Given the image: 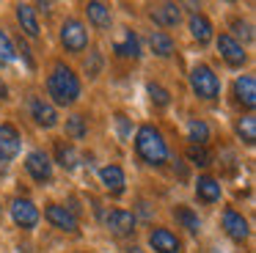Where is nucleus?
<instances>
[{"label":"nucleus","mask_w":256,"mask_h":253,"mask_svg":"<svg viewBox=\"0 0 256 253\" xmlns=\"http://www.w3.org/2000/svg\"><path fill=\"white\" fill-rule=\"evenodd\" d=\"M80 91H83L80 77L64 60H56L50 74H47V94L52 96V102L61 104V108H69V104H74L80 99Z\"/></svg>","instance_id":"obj_1"},{"label":"nucleus","mask_w":256,"mask_h":253,"mask_svg":"<svg viewBox=\"0 0 256 253\" xmlns=\"http://www.w3.org/2000/svg\"><path fill=\"white\" fill-rule=\"evenodd\" d=\"M135 152L152 168H162L168 162V143L162 138V132L152 124H140L135 132Z\"/></svg>","instance_id":"obj_2"},{"label":"nucleus","mask_w":256,"mask_h":253,"mask_svg":"<svg viewBox=\"0 0 256 253\" xmlns=\"http://www.w3.org/2000/svg\"><path fill=\"white\" fill-rule=\"evenodd\" d=\"M190 88L204 102H212V99L220 96V80H218V74L206 64H196L190 69Z\"/></svg>","instance_id":"obj_3"},{"label":"nucleus","mask_w":256,"mask_h":253,"mask_svg":"<svg viewBox=\"0 0 256 253\" xmlns=\"http://www.w3.org/2000/svg\"><path fill=\"white\" fill-rule=\"evenodd\" d=\"M61 44L66 52L80 55L88 50V28L78 20V16H69L61 22Z\"/></svg>","instance_id":"obj_4"},{"label":"nucleus","mask_w":256,"mask_h":253,"mask_svg":"<svg viewBox=\"0 0 256 253\" xmlns=\"http://www.w3.org/2000/svg\"><path fill=\"white\" fill-rule=\"evenodd\" d=\"M25 170H28L30 179L39 182V184H50L52 182V162L44 152H39V148L28 152V157H25Z\"/></svg>","instance_id":"obj_5"},{"label":"nucleus","mask_w":256,"mask_h":253,"mask_svg":"<svg viewBox=\"0 0 256 253\" xmlns=\"http://www.w3.org/2000/svg\"><path fill=\"white\" fill-rule=\"evenodd\" d=\"M218 52L223 55V60H226L232 69H240V66H245V60H248L245 47L232 36V33H220V36H218Z\"/></svg>","instance_id":"obj_6"},{"label":"nucleus","mask_w":256,"mask_h":253,"mask_svg":"<svg viewBox=\"0 0 256 253\" xmlns=\"http://www.w3.org/2000/svg\"><path fill=\"white\" fill-rule=\"evenodd\" d=\"M28 110H30V118H34L39 126H44V130H52V126L58 124L56 104H50L44 96H39V94H34V96L28 99Z\"/></svg>","instance_id":"obj_7"},{"label":"nucleus","mask_w":256,"mask_h":253,"mask_svg":"<svg viewBox=\"0 0 256 253\" xmlns=\"http://www.w3.org/2000/svg\"><path fill=\"white\" fill-rule=\"evenodd\" d=\"M149 248L154 253H182V240H179L171 228L154 226V228L149 231Z\"/></svg>","instance_id":"obj_8"},{"label":"nucleus","mask_w":256,"mask_h":253,"mask_svg":"<svg viewBox=\"0 0 256 253\" xmlns=\"http://www.w3.org/2000/svg\"><path fill=\"white\" fill-rule=\"evenodd\" d=\"M44 218H47V223H50L52 228L66 231V234H78V218H74L66 206H61V204H47Z\"/></svg>","instance_id":"obj_9"},{"label":"nucleus","mask_w":256,"mask_h":253,"mask_svg":"<svg viewBox=\"0 0 256 253\" xmlns=\"http://www.w3.org/2000/svg\"><path fill=\"white\" fill-rule=\"evenodd\" d=\"M135 223H138V218H135L132 212H127V209H113L105 218V226L113 236H132Z\"/></svg>","instance_id":"obj_10"},{"label":"nucleus","mask_w":256,"mask_h":253,"mask_svg":"<svg viewBox=\"0 0 256 253\" xmlns=\"http://www.w3.org/2000/svg\"><path fill=\"white\" fill-rule=\"evenodd\" d=\"M12 218L14 223L20 226V228H36L39 226V209L34 206V201H28V198H14L12 204Z\"/></svg>","instance_id":"obj_11"},{"label":"nucleus","mask_w":256,"mask_h":253,"mask_svg":"<svg viewBox=\"0 0 256 253\" xmlns=\"http://www.w3.org/2000/svg\"><path fill=\"white\" fill-rule=\"evenodd\" d=\"M220 223H223V231H226L228 236H232L234 242H242V240H248V234H250V228H248V220L242 218V214L237 212V209H223V218H220Z\"/></svg>","instance_id":"obj_12"},{"label":"nucleus","mask_w":256,"mask_h":253,"mask_svg":"<svg viewBox=\"0 0 256 253\" xmlns=\"http://www.w3.org/2000/svg\"><path fill=\"white\" fill-rule=\"evenodd\" d=\"M22 148V135L14 124H0V160H14Z\"/></svg>","instance_id":"obj_13"},{"label":"nucleus","mask_w":256,"mask_h":253,"mask_svg":"<svg viewBox=\"0 0 256 253\" xmlns=\"http://www.w3.org/2000/svg\"><path fill=\"white\" fill-rule=\"evenodd\" d=\"M149 20L160 28H176L182 20V6L176 3H157L149 8Z\"/></svg>","instance_id":"obj_14"},{"label":"nucleus","mask_w":256,"mask_h":253,"mask_svg":"<svg viewBox=\"0 0 256 253\" xmlns=\"http://www.w3.org/2000/svg\"><path fill=\"white\" fill-rule=\"evenodd\" d=\"M234 96H237V104H242L245 110H254L256 108V80L250 74H242L234 80Z\"/></svg>","instance_id":"obj_15"},{"label":"nucleus","mask_w":256,"mask_h":253,"mask_svg":"<svg viewBox=\"0 0 256 253\" xmlns=\"http://www.w3.org/2000/svg\"><path fill=\"white\" fill-rule=\"evenodd\" d=\"M100 182L105 184V190L110 192V196H122L124 184H127V176H124L122 165L110 162V165H105V168L100 170Z\"/></svg>","instance_id":"obj_16"},{"label":"nucleus","mask_w":256,"mask_h":253,"mask_svg":"<svg viewBox=\"0 0 256 253\" xmlns=\"http://www.w3.org/2000/svg\"><path fill=\"white\" fill-rule=\"evenodd\" d=\"M223 196V187L220 182L215 179V176H198L196 179V198H198L201 204H218Z\"/></svg>","instance_id":"obj_17"},{"label":"nucleus","mask_w":256,"mask_h":253,"mask_svg":"<svg viewBox=\"0 0 256 253\" xmlns=\"http://www.w3.org/2000/svg\"><path fill=\"white\" fill-rule=\"evenodd\" d=\"M17 22H20V28H22L25 36H30V38H39V36H42L39 16H36V8H34V6L20 3V6H17Z\"/></svg>","instance_id":"obj_18"},{"label":"nucleus","mask_w":256,"mask_h":253,"mask_svg":"<svg viewBox=\"0 0 256 253\" xmlns=\"http://www.w3.org/2000/svg\"><path fill=\"white\" fill-rule=\"evenodd\" d=\"M113 52L118 55V58H140V38L135 36V30H124L122 38H118L116 44H113Z\"/></svg>","instance_id":"obj_19"},{"label":"nucleus","mask_w":256,"mask_h":253,"mask_svg":"<svg viewBox=\"0 0 256 253\" xmlns=\"http://www.w3.org/2000/svg\"><path fill=\"white\" fill-rule=\"evenodd\" d=\"M188 28H190V36L198 44H206L212 38V22H210V16L201 14V11H193V14H190Z\"/></svg>","instance_id":"obj_20"},{"label":"nucleus","mask_w":256,"mask_h":253,"mask_svg":"<svg viewBox=\"0 0 256 253\" xmlns=\"http://www.w3.org/2000/svg\"><path fill=\"white\" fill-rule=\"evenodd\" d=\"M86 14H88V22H91V25H96L100 30L110 28V22H113L110 6H108V3H100V0H94V3L86 6Z\"/></svg>","instance_id":"obj_21"},{"label":"nucleus","mask_w":256,"mask_h":253,"mask_svg":"<svg viewBox=\"0 0 256 253\" xmlns=\"http://www.w3.org/2000/svg\"><path fill=\"white\" fill-rule=\"evenodd\" d=\"M52 152H56V162L61 165V168H66V170H74V168H78L80 157H78V148H74L72 143H66V140H56Z\"/></svg>","instance_id":"obj_22"},{"label":"nucleus","mask_w":256,"mask_h":253,"mask_svg":"<svg viewBox=\"0 0 256 253\" xmlns=\"http://www.w3.org/2000/svg\"><path fill=\"white\" fill-rule=\"evenodd\" d=\"M174 220L179 223V228H184L188 234L198 236V231H201V218H198V214H196L190 206H176V209H174Z\"/></svg>","instance_id":"obj_23"},{"label":"nucleus","mask_w":256,"mask_h":253,"mask_svg":"<svg viewBox=\"0 0 256 253\" xmlns=\"http://www.w3.org/2000/svg\"><path fill=\"white\" fill-rule=\"evenodd\" d=\"M149 47L154 55H160V58H168V55H174V38L168 36L166 30H152L149 33Z\"/></svg>","instance_id":"obj_24"},{"label":"nucleus","mask_w":256,"mask_h":253,"mask_svg":"<svg viewBox=\"0 0 256 253\" xmlns=\"http://www.w3.org/2000/svg\"><path fill=\"white\" fill-rule=\"evenodd\" d=\"M188 138L193 140V146H206V143H210V138H212V132H210V126H206V121L190 118V121H188Z\"/></svg>","instance_id":"obj_25"},{"label":"nucleus","mask_w":256,"mask_h":253,"mask_svg":"<svg viewBox=\"0 0 256 253\" xmlns=\"http://www.w3.org/2000/svg\"><path fill=\"white\" fill-rule=\"evenodd\" d=\"M88 135V121H86V116L74 113L66 118V138H72V140H83V138Z\"/></svg>","instance_id":"obj_26"},{"label":"nucleus","mask_w":256,"mask_h":253,"mask_svg":"<svg viewBox=\"0 0 256 253\" xmlns=\"http://www.w3.org/2000/svg\"><path fill=\"white\" fill-rule=\"evenodd\" d=\"M237 135L242 138L245 146H254V140H256V118L250 113L237 121Z\"/></svg>","instance_id":"obj_27"},{"label":"nucleus","mask_w":256,"mask_h":253,"mask_svg":"<svg viewBox=\"0 0 256 253\" xmlns=\"http://www.w3.org/2000/svg\"><path fill=\"white\" fill-rule=\"evenodd\" d=\"M17 58V50H14V42L8 38V33L0 28V60L3 64H8V60Z\"/></svg>","instance_id":"obj_28"},{"label":"nucleus","mask_w":256,"mask_h":253,"mask_svg":"<svg viewBox=\"0 0 256 253\" xmlns=\"http://www.w3.org/2000/svg\"><path fill=\"white\" fill-rule=\"evenodd\" d=\"M188 160H190L193 165H198V168H206V165L212 162V154L206 152L204 146H190V148H188Z\"/></svg>","instance_id":"obj_29"},{"label":"nucleus","mask_w":256,"mask_h":253,"mask_svg":"<svg viewBox=\"0 0 256 253\" xmlns=\"http://www.w3.org/2000/svg\"><path fill=\"white\" fill-rule=\"evenodd\" d=\"M149 96L157 108H168V104H171V94H168L160 82H149Z\"/></svg>","instance_id":"obj_30"},{"label":"nucleus","mask_w":256,"mask_h":253,"mask_svg":"<svg viewBox=\"0 0 256 253\" xmlns=\"http://www.w3.org/2000/svg\"><path fill=\"white\" fill-rule=\"evenodd\" d=\"M100 72H102V55L94 50V52H88V58H86V74L96 77Z\"/></svg>","instance_id":"obj_31"},{"label":"nucleus","mask_w":256,"mask_h":253,"mask_svg":"<svg viewBox=\"0 0 256 253\" xmlns=\"http://www.w3.org/2000/svg\"><path fill=\"white\" fill-rule=\"evenodd\" d=\"M116 126H118V135L122 138H130V124H127V116L124 113L116 116Z\"/></svg>","instance_id":"obj_32"},{"label":"nucleus","mask_w":256,"mask_h":253,"mask_svg":"<svg viewBox=\"0 0 256 253\" xmlns=\"http://www.w3.org/2000/svg\"><path fill=\"white\" fill-rule=\"evenodd\" d=\"M17 44H20V52H22V58H25V60H28V66H30V69H34V66H36V64H34V58H30V50H28V47H25V42H22V36H20V38H17Z\"/></svg>","instance_id":"obj_33"},{"label":"nucleus","mask_w":256,"mask_h":253,"mask_svg":"<svg viewBox=\"0 0 256 253\" xmlns=\"http://www.w3.org/2000/svg\"><path fill=\"white\" fill-rule=\"evenodd\" d=\"M234 28H237V33H240V36H245V38L254 36V33H250V28H248V25H242V22H234Z\"/></svg>","instance_id":"obj_34"},{"label":"nucleus","mask_w":256,"mask_h":253,"mask_svg":"<svg viewBox=\"0 0 256 253\" xmlns=\"http://www.w3.org/2000/svg\"><path fill=\"white\" fill-rule=\"evenodd\" d=\"M174 174H179V179H184V176H188V170H184L182 160H174Z\"/></svg>","instance_id":"obj_35"},{"label":"nucleus","mask_w":256,"mask_h":253,"mask_svg":"<svg viewBox=\"0 0 256 253\" xmlns=\"http://www.w3.org/2000/svg\"><path fill=\"white\" fill-rule=\"evenodd\" d=\"M6 170H8V162L6 160H0V176H6Z\"/></svg>","instance_id":"obj_36"},{"label":"nucleus","mask_w":256,"mask_h":253,"mask_svg":"<svg viewBox=\"0 0 256 253\" xmlns=\"http://www.w3.org/2000/svg\"><path fill=\"white\" fill-rule=\"evenodd\" d=\"M0 212H3V206H0Z\"/></svg>","instance_id":"obj_37"}]
</instances>
